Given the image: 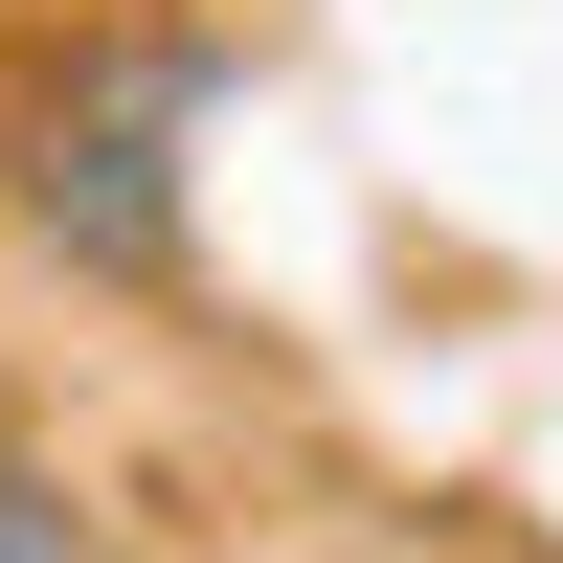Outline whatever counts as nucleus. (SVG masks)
<instances>
[{
    "mask_svg": "<svg viewBox=\"0 0 563 563\" xmlns=\"http://www.w3.org/2000/svg\"><path fill=\"white\" fill-rule=\"evenodd\" d=\"M0 563H90V496H68V451L0 406Z\"/></svg>",
    "mask_w": 563,
    "mask_h": 563,
    "instance_id": "f03ea898",
    "label": "nucleus"
},
{
    "mask_svg": "<svg viewBox=\"0 0 563 563\" xmlns=\"http://www.w3.org/2000/svg\"><path fill=\"white\" fill-rule=\"evenodd\" d=\"M203 113H225V45H113L68 68V113L23 135V225L113 294H180V180H203Z\"/></svg>",
    "mask_w": 563,
    "mask_h": 563,
    "instance_id": "f257e3e1",
    "label": "nucleus"
}]
</instances>
